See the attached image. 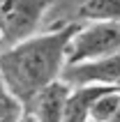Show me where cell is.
I'll return each instance as SVG.
<instances>
[{
	"label": "cell",
	"instance_id": "1",
	"mask_svg": "<svg viewBox=\"0 0 120 122\" xmlns=\"http://www.w3.org/2000/svg\"><path fill=\"white\" fill-rule=\"evenodd\" d=\"M79 23L42 30L0 51V81L23 106L44 88L60 81L67 65V44Z\"/></svg>",
	"mask_w": 120,
	"mask_h": 122
},
{
	"label": "cell",
	"instance_id": "7",
	"mask_svg": "<svg viewBox=\"0 0 120 122\" xmlns=\"http://www.w3.org/2000/svg\"><path fill=\"white\" fill-rule=\"evenodd\" d=\"M120 23V0H86L74 9L69 23Z\"/></svg>",
	"mask_w": 120,
	"mask_h": 122
},
{
	"label": "cell",
	"instance_id": "5",
	"mask_svg": "<svg viewBox=\"0 0 120 122\" xmlns=\"http://www.w3.org/2000/svg\"><path fill=\"white\" fill-rule=\"evenodd\" d=\"M67 95H69V85L55 81L28 104L26 113L33 117V122H62Z\"/></svg>",
	"mask_w": 120,
	"mask_h": 122
},
{
	"label": "cell",
	"instance_id": "6",
	"mask_svg": "<svg viewBox=\"0 0 120 122\" xmlns=\"http://www.w3.org/2000/svg\"><path fill=\"white\" fill-rule=\"evenodd\" d=\"M104 90H109V85H76V88H69L62 122H88L93 102Z\"/></svg>",
	"mask_w": 120,
	"mask_h": 122
},
{
	"label": "cell",
	"instance_id": "3",
	"mask_svg": "<svg viewBox=\"0 0 120 122\" xmlns=\"http://www.w3.org/2000/svg\"><path fill=\"white\" fill-rule=\"evenodd\" d=\"M51 0H0V35L7 46L44 30Z\"/></svg>",
	"mask_w": 120,
	"mask_h": 122
},
{
	"label": "cell",
	"instance_id": "10",
	"mask_svg": "<svg viewBox=\"0 0 120 122\" xmlns=\"http://www.w3.org/2000/svg\"><path fill=\"white\" fill-rule=\"evenodd\" d=\"M2 48H5V41H2V35H0V51H2Z\"/></svg>",
	"mask_w": 120,
	"mask_h": 122
},
{
	"label": "cell",
	"instance_id": "9",
	"mask_svg": "<svg viewBox=\"0 0 120 122\" xmlns=\"http://www.w3.org/2000/svg\"><path fill=\"white\" fill-rule=\"evenodd\" d=\"M118 92H120V88H118ZM113 122H120V104H118V113H115V120Z\"/></svg>",
	"mask_w": 120,
	"mask_h": 122
},
{
	"label": "cell",
	"instance_id": "4",
	"mask_svg": "<svg viewBox=\"0 0 120 122\" xmlns=\"http://www.w3.org/2000/svg\"><path fill=\"white\" fill-rule=\"evenodd\" d=\"M60 81L67 83L69 88H76V85H109V88H120V53L102 58V60H95V62L69 65V67H65Z\"/></svg>",
	"mask_w": 120,
	"mask_h": 122
},
{
	"label": "cell",
	"instance_id": "8",
	"mask_svg": "<svg viewBox=\"0 0 120 122\" xmlns=\"http://www.w3.org/2000/svg\"><path fill=\"white\" fill-rule=\"evenodd\" d=\"M23 117H26V106L0 81V122H23Z\"/></svg>",
	"mask_w": 120,
	"mask_h": 122
},
{
	"label": "cell",
	"instance_id": "2",
	"mask_svg": "<svg viewBox=\"0 0 120 122\" xmlns=\"http://www.w3.org/2000/svg\"><path fill=\"white\" fill-rule=\"evenodd\" d=\"M120 53V23H79L67 44V65H83Z\"/></svg>",
	"mask_w": 120,
	"mask_h": 122
}]
</instances>
